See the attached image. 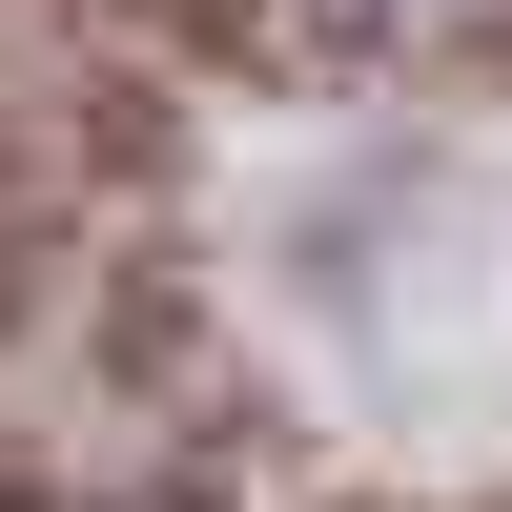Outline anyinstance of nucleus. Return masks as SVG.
Listing matches in <instances>:
<instances>
[{
    "label": "nucleus",
    "instance_id": "1",
    "mask_svg": "<svg viewBox=\"0 0 512 512\" xmlns=\"http://www.w3.org/2000/svg\"><path fill=\"white\" fill-rule=\"evenodd\" d=\"M328 21H369V41H431V21H472V0H328Z\"/></svg>",
    "mask_w": 512,
    "mask_h": 512
}]
</instances>
